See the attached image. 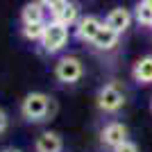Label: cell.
<instances>
[{
    "label": "cell",
    "mask_w": 152,
    "mask_h": 152,
    "mask_svg": "<svg viewBox=\"0 0 152 152\" xmlns=\"http://www.w3.org/2000/svg\"><path fill=\"white\" fill-rule=\"evenodd\" d=\"M50 109H52V98H48L45 93L34 91V93L25 95V100L20 104V114H23L25 121L39 123V121H45V116L50 114Z\"/></svg>",
    "instance_id": "cell-1"
},
{
    "label": "cell",
    "mask_w": 152,
    "mask_h": 152,
    "mask_svg": "<svg viewBox=\"0 0 152 152\" xmlns=\"http://www.w3.org/2000/svg\"><path fill=\"white\" fill-rule=\"evenodd\" d=\"M66 43H68V27L59 25L55 20L45 23V32H43V37H41V48H43V52L55 55V52H59Z\"/></svg>",
    "instance_id": "cell-2"
},
{
    "label": "cell",
    "mask_w": 152,
    "mask_h": 152,
    "mask_svg": "<svg viewBox=\"0 0 152 152\" xmlns=\"http://www.w3.org/2000/svg\"><path fill=\"white\" fill-rule=\"evenodd\" d=\"M123 104H125V93L121 91V86L116 82H111V84L100 89V93H98V107H100V111L116 114V111L123 109Z\"/></svg>",
    "instance_id": "cell-3"
},
{
    "label": "cell",
    "mask_w": 152,
    "mask_h": 152,
    "mask_svg": "<svg viewBox=\"0 0 152 152\" xmlns=\"http://www.w3.org/2000/svg\"><path fill=\"white\" fill-rule=\"evenodd\" d=\"M82 73H84V68L77 57H61L57 61V66H55V75L64 84H75L82 77Z\"/></svg>",
    "instance_id": "cell-4"
},
{
    "label": "cell",
    "mask_w": 152,
    "mask_h": 152,
    "mask_svg": "<svg viewBox=\"0 0 152 152\" xmlns=\"http://www.w3.org/2000/svg\"><path fill=\"white\" fill-rule=\"evenodd\" d=\"M100 141L104 143L107 148H118L121 143H125L127 141V127L123 125V123L114 121V123H109V125L102 127V132H100Z\"/></svg>",
    "instance_id": "cell-5"
},
{
    "label": "cell",
    "mask_w": 152,
    "mask_h": 152,
    "mask_svg": "<svg viewBox=\"0 0 152 152\" xmlns=\"http://www.w3.org/2000/svg\"><path fill=\"white\" fill-rule=\"evenodd\" d=\"M102 27V20L98 16H82L75 25V32H77V39L82 41H93V37L98 34V30Z\"/></svg>",
    "instance_id": "cell-6"
},
{
    "label": "cell",
    "mask_w": 152,
    "mask_h": 152,
    "mask_svg": "<svg viewBox=\"0 0 152 152\" xmlns=\"http://www.w3.org/2000/svg\"><path fill=\"white\" fill-rule=\"evenodd\" d=\"M129 23H132V14L127 12V9H123V7H116V9H111L107 16V20H104V25L111 27L114 32H118V34H123V32L129 27Z\"/></svg>",
    "instance_id": "cell-7"
},
{
    "label": "cell",
    "mask_w": 152,
    "mask_h": 152,
    "mask_svg": "<svg viewBox=\"0 0 152 152\" xmlns=\"http://www.w3.org/2000/svg\"><path fill=\"white\" fill-rule=\"evenodd\" d=\"M37 152H61L64 150V141L57 132H43L34 143Z\"/></svg>",
    "instance_id": "cell-8"
},
{
    "label": "cell",
    "mask_w": 152,
    "mask_h": 152,
    "mask_svg": "<svg viewBox=\"0 0 152 152\" xmlns=\"http://www.w3.org/2000/svg\"><path fill=\"white\" fill-rule=\"evenodd\" d=\"M118 39H121V34H118V32H114L111 27H107L104 23H102V27L98 30V34L93 37V41H91V43H93L98 50H111V48L118 43Z\"/></svg>",
    "instance_id": "cell-9"
},
{
    "label": "cell",
    "mask_w": 152,
    "mask_h": 152,
    "mask_svg": "<svg viewBox=\"0 0 152 152\" xmlns=\"http://www.w3.org/2000/svg\"><path fill=\"white\" fill-rule=\"evenodd\" d=\"M52 20L59 23V25H64V27H73V25H77V20H80V9H77V5H73V2H66L57 14H52Z\"/></svg>",
    "instance_id": "cell-10"
},
{
    "label": "cell",
    "mask_w": 152,
    "mask_h": 152,
    "mask_svg": "<svg viewBox=\"0 0 152 152\" xmlns=\"http://www.w3.org/2000/svg\"><path fill=\"white\" fill-rule=\"evenodd\" d=\"M134 82L139 84H152V55H148V57H141L139 61L134 64Z\"/></svg>",
    "instance_id": "cell-11"
},
{
    "label": "cell",
    "mask_w": 152,
    "mask_h": 152,
    "mask_svg": "<svg viewBox=\"0 0 152 152\" xmlns=\"http://www.w3.org/2000/svg\"><path fill=\"white\" fill-rule=\"evenodd\" d=\"M20 18H23V25H27V23H45V7L39 0L37 2H27L23 7Z\"/></svg>",
    "instance_id": "cell-12"
},
{
    "label": "cell",
    "mask_w": 152,
    "mask_h": 152,
    "mask_svg": "<svg viewBox=\"0 0 152 152\" xmlns=\"http://www.w3.org/2000/svg\"><path fill=\"white\" fill-rule=\"evenodd\" d=\"M134 18L139 20L141 25L150 27V23H152V7L148 5L145 0H141L139 5H136V9H134Z\"/></svg>",
    "instance_id": "cell-13"
},
{
    "label": "cell",
    "mask_w": 152,
    "mask_h": 152,
    "mask_svg": "<svg viewBox=\"0 0 152 152\" xmlns=\"http://www.w3.org/2000/svg\"><path fill=\"white\" fill-rule=\"evenodd\" d=\"M43 32H45V23H27V25H23V37L30 39V41H41Z\"/></svg>",
    "instance_id": "cell-14"
},
{
    "label": "cell",
    "mask_w": 152,
    "mask_h": 152,
    "mask_svg": "<svg viewBox=\"0 0 152 152\" xmlns=\"http://www.w3.org/2000/svg\"><path fill=\"white\" fill-rule=\"evenodd\" d=\"M114 152H139V148H136V143H132V141L127 139L125 143H121L118 148H114Z\"/></svg>",
    "instance_id": "cell-15"
},
{
    "label": "cell",
    "mask_w": 152,
    "mask_h": 152,
    "mask_svg": "<svg viewBox=\"0 0 152 152\" xmlns=\"http://www.w3.org/2000/svg\"><path fill=\"white\" fill-rule=\"evenodd\" d=\"M5 129H7V114L0 109V134L5 132Z\"/></svg>",
    "instance_id": "cell-16"
},
{
    "label": "cell",
    "mask_w": 152,
    "mask_h": 152,
    "mask_svg": "<svg viewBox=\"0 0 152 152\" xmlns=\"http://www.w3.org/2000/svg\"><path fill=\"white\" fill-rule=\"evenodd\" d=\"M39 2H41V5H43L45 9H52V7H55V5H59L61 0H39Z\"/></svg>",
    "instance_id": "cell-17"
},
{
    "label": "cell",
    "mask_w": 152,
    "mask_h": 152,
    "mask_svg": "<svg viewBox=\"0 0 152 152\" xmlns=\"http://www.w3.org/2000/svg\"><path fill=\"white\" fill-rule=\"evenodd\" d=\"M2 152H18V150H2Z\"/></svg>",
    "instance_id": "cell-18"
},
{
    "label": "cell",
    "mask_w": 152,
    "mask_h": 152,
    "mask_svg": "<svg viewBox=\"0 0 152 152\" xmlns=\"http://www.w3.org/2000/svg\"><path fill=\"white\" fill-rule=\"evenodd\" d=\"M145 2H148V5H150V7H152V0H145Z\"/></svg>",
    "instance_id": "cell-19"
},
{
    "label": "cell",
    "mask_w": 152,
    "mask_h": 152,
    "mask_svg": "<svg viewBox=\"0 0 152 152\" xmlns=\"http://www.w3.org/2000/svg\"><path fill=\"white\" fill-rule=\"evenodd\" d=\"M150 27H152V23H150Z\"/></svg>",
    "instance_id": "cell-20"
}]
</instances>
